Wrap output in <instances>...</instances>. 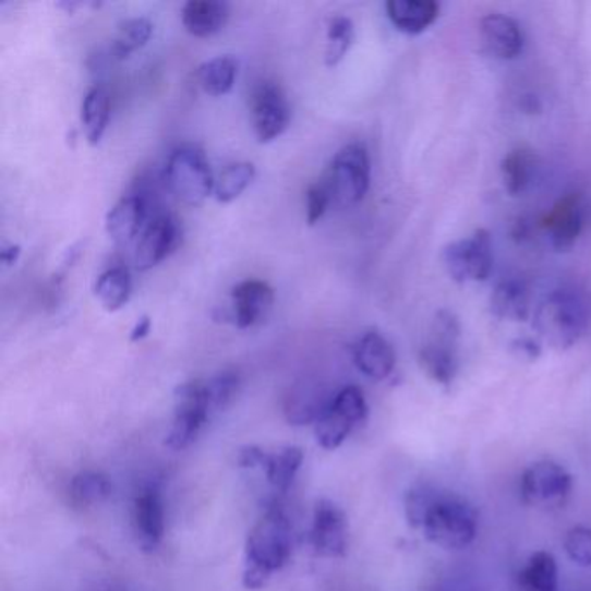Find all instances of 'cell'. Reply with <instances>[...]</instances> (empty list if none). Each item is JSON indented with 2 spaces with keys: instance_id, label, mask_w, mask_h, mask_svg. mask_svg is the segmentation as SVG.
<instances>
[{
  "instance_id": "obj_1",
  "label": "cell",
  "mask_w": 591,
  "mask_h": 591,
  "mask_svg": "<svg viewBox=\"0 0 591 591\" xmlns=\"http://www.w3.org/2000/svg\"><path fill=\"white\" fill-rule=\"evenodd\" d=\"M405 510L408 524L441 548L463 550L478 536V511L460 494L417 486L406 494Z\"/></svg>"
},
{
  "instance_id": "obj_2",
  "label": "cell",
  "mask_w": 591,
  "mask_h": 591,
  "mask_svg": "<svg viewBox=\"0 0 591 591\" xmlns=\"http://www.w3.org/2000/svg\"><path fill=\"white\" fill-rule=\"evenodd\" d=\"M292 555V526L279 507H270L246 538L243 587L261 590Z\"/></svg>"
},
{
  "instance_id": "obj_3",
  "label": "cell",
  "mask_w": 591,
  "mask_h": 591,
  "mask_svg": "<svg viewBox=\"0 0 591 591\" xmlns=\"http://www.w3.org/2000/svg\"><path fill=\"white\" fill-rule=\"evenodd\" d=\"M588 326V309L572 290H555L534 311V328L548 346L564 351L581 340Z\"/></svg>"
},
{
  "instance_id": "obj_4",
  "label": "cell",
  "mask_w": 591,
  "mask_h": 591,
  "mask_svg": "<svg viewBox=\"0 0 591 591\" xmlns=\"http://www.w3.org/2000/svg\"><path fill=\"white\" fill-rule=\"evenodd\" d=\"M165 181L173 195L193 207L202 205L216 188L207 155L196 144H182L170 153Z\"/></svg>"
},
{
  "instance_id": "obj_5",
  "label": "cell",
  "mask_w": 591,
  "mask_h": 591,
  "mask_svg": "<svg viewBox=\"0 0 591 591\" xmlns=\"http://www.w3.org/2000/svg\"><path fill=\"white\" fill-rule=\"evenodd\" d=\"M322 179L338 205L351 207L360 203L372 182V161L366 146L351 143L338 149Z\"/></svg>"
},
{
  "instance_id": "obj_6",
  "label": "cell",
  "mask_w": 591,
  "mask_h": 591,
  "mask_svg": "<svg viewBox=\"0 0 591 591\" xmlns=\"http://www.w3.org/2000/svg\"><path fill=\"white\" fill-rule=\"evenodd\" d=\"M212 411L207 382L191 381L179 385L173 394L172 427L165 444L173 451H181L195 443L202 429L207 425Z\"/></svg>"
},
{
  "instance_id": "obj_7",
  "label": "cell",
  "mask_w": 591,
  "mask_h": 591,
  "mask_svg": "<svg viewBox=\"0 0 591 591\" xmlns=\"http://www.w3.org/2000/svg\"><path fill=\"white\" fill-rule=\"evenodd\" d=\"M366 419L367 402L363 390L355 385H347L331 397L326 410L314 423L317 444L328 451L340 448L351 432Z\"/></svg>"
},
{
  "instance_id": "obj_8",
  "label": "cell",
  "mask_w": 591,
  "mask_h": 591,
  "mask_svg": "<svg viewBox=\"0 0 591 591\" xmlns=\"http://www.w3.org/2000/svg\"><path fill=\"white\" fill-rule=\"evenodd\" d=\"M458 337L460 323L449 311H439L431 328L429 342L420 349L423 372L441 385H451L458 373Z\"/></svg>"
},
{
  "instance_id": "obj_9",
  "label": "cell",
  "mask_w": 591,
  "mask_h": 591,
  "mask_svg": "<svg viewBox=\"0 0 591 591\" xmlns=\"http://www.w3.org/2000/svg\"><path fill=\"white\" fill-rule=\"evenodd\" d=\"M493 241L490 231L478 229L463 240L453 241L443 252L444 269L457 284L486 281L493 270Z\"/></svg>"
},
{
  "instance_id": "obj_10",
  "label": "cell",
  "mask_w": 591,
  "mask_h": 591,
  "mask_svg": "<svg viewBox=\"0 0 591 591\" xmlns=\"http://www.w3.org/2000/svg\"><path fill=\"white\" fill-rule=\"evenodd\" d=\"M250 114L258 143L278 140L292 120V108L284 87L275 81L258 82L250 96Z\"/></svg>"
},
{
  "instance_id": "obj_11",
  "label": "cell",
  "mask_w": 591,
  "mask_h": 591,
  "mask_svg": "<svg viewBox=\"0 0 591 591\" xmlns=\"http://www.w3.org/2000/svg\"><path fill=\"white\" fill-rule=\"evenodd\" d=\"M572 475L555 461L532 463L520 479V496L532 507H558L564 505L572 491Z\"/></svg>"
},
{
  "instance_id": "obj_12",
  "label": "cell",
  "mask_w": 591,
  "mask_h": 591,
  "mask_svg": "<svg viewBox=\"0 0 591 591\" xmlns=\"http://www.w3.org/2000/svg\"><path fill=\"white\" fill-rule=\"evenodd\" d=\"M182 240L181 222L169 212H160L149 219L143 234L134 245L135 269L148 270L158 266L178 249Z\"/></svg>"
},
{
  "instance_id": "obj_13",
  "label": "cell",
  "mask_w": 591,
  "mask_h": 591,
  "mask_svg": "<svg viewBox=\"0 0 591 591\" xmlns=\"http://www.w3.org/2000/svg\"><path fill=\"white\" fill-rule=\"evenodd\" d=\"M311 545L322 557L338 558L347 554L349 520L337 503L329 499L317 502L311 529Z\"/></svg>"
},
{
  "instance_id": "obj_14",
  "label": "cell",
  "mask_w": 591,
  "mask_h": 591,
  "mask_svg": "<svg viewBox=\"0 0 591 591\" xmlns=\"http://www.w3.org/2000/svg\"><path fill=\"white\" fill-rule=\"evenodd\" d=\"M584 226V198L581 193H567L555 203L543 219L550 243L558 252L576 245Z\"/></svg>"
},
{
  "instance_id": "obj_15",
  "label": "cell",
  "mask_w": 591,
  "mask_h": 591,
  "mask_svg": "<svg viewBox=\"0 0 591 591\" xmlns=\"http://www.w3.org/2000/svg\"><path fill=\"white\" fill-rule=\"evenodd\" d=\"M148 198L140 193L123 196L106 216V232L114 245H135L152 219Z\"/></svg>"
},
{
  "instance_id": "obj_16",
  "label": "cell",
  "mask_w": 591,
  "mask_h": 591,
  "mask_svg": "<svg viewBox=\"0 0 591 591\" xmlns=\"http://www.w3.org/2000/svg\"><path fill=\"white\" fill-rule=\"evenodd\" d=\"M231 299L238 328H252L270 313L275 290L263 279H246L232 288Z\"/></svg>"
},
{
  "instance_id": "obj_17",
  "label": "cell",
  "mask_w": 591,
  "mask_h": 591,
  "mask_svg": "<svg viewBox=\"0 0 591 591\" xmlns=\"http://www.w3.org/2000/svg\"><path fill=\"white\" fill-rule=\"evenodd\" d=\"M352 358L358 370L376 382L389 378L396 367L394 347L376 329H370L361 335L360 340L355 342Z\"/></svg>"
},
{
  "instance_id": "obj_18",
  "label": "cell",
  "mask_w": 591,
  "mask_h": 591,
  "mask_svg": "<svg viewBox=\"0 0 591 591\" xmlns=\"http://www.w3.org/2000/svg\"><path fill=\"white\" fill-rule=\"evenodd\" d=\"M481 40L498 60H514L524 49V34L514 17L493 13L481 20Z\"/></svg>"
},
{
  "instance_id": "obj_19",
  "label": "cell",
  "mask_w": 591,
  "mask_h": 591,
  "mask_svg": "<svg viewBox=\"0 0 591 591\" xmlns=\"http://www.w3.org/2000/svg\"><path fill=\"white\" fill-rule=\"evenodd\" d=\"M134 524L143 550L153 552L160 545L165 534V510L161 494L155 487L144 490L135 498Z\"/></svg>"
},
{
  "instance_id": "obj_20",
  "label": "cell",
  "mask_w": 591,
  "mask_h": 591,
  "mask_svg": "<svg viewBox=\"0 0 591 591\" xmlns=\"http://www.w3.org/2000/svg\"><path fill=\"white\" fill-rule=\"evenodd\" d=\"M385 11L397 31L419 35L434 25L439 17L441 5L435 0H389Z\"/></svg>"
},
{
  "instance_id": "obj_21",
  "label": "cell",
  "mask_w": 591,
  "mask_h": 591,
  "mask_svg": "<svg viewBox=\"0 0 591 591\" xmlns=\"http://www.w3.org/2000/svg\"><path fill=\"white\" fill-rule=\"evenodd\" d=\"M228 17L229 5L219 0H190L182 5V25L193 37L207 38L219 34Z\"/></svg>"
},
{
  "instance_id": "obj_22",
  "label": "cell",
  "mask_w": 591,
  "mask_h": 591,
  "mask_svg": "<svg viewBox=\"0 0 591 591\" xmlns=\"http://www.w3.org/2000/svg\"><path fill=\"white\" fill-rule=\"evenodd\" d=\"M491 311L505 322L522 323L531 316V293L519 279H505L494 288Z\"/></svg>"
},
{
  "instance_id": "obj_23",
  "label": "cell",
  "mask_w": 591,
  "mask_h": 591,
  "mask_svg": "<svg viewBox=\"0 0 591 591\" xmlns=\"http://www.w3.org/2000/svg\"><path fill=\"white\" fill-rule=\"evenodd\" d=\"M328 405L323 401L322 389L317 385L302 382L285 397V417L292 425L316 423Z\"/></svg>"
},
{
  "instance_id": "obj_24",
  "label": "cell",
  "mask_w": 591,
  "mask_h": 591,
  "mask_svg": "<svg viewBox=\"0 0 591 591\" xmlns=\"http://www.w3.org/2000/svg\"><path fill=\"white\" fill-rule=\"evenodd\" d=\"M110 94L105 87L96 85V87L89 89V93L85 94L81 113L85 140L91 146L101 143L108 122H110Z\"/></svg>"
},
{
  "instance_id": "obj_25",
  "label": "cell",
  "mask_w": 591,
  "mask_h": 591,
  "mask_svg": "<svg viewBox=\"0 0 591 591\" xmlns=\"http://www.w3.org/2000/svg\"><path fill=\"white\" fill-rule=\"evenodd\" d=\"M238 61L232 56H216L212 60L200 64L196 81L203 93L212 98L226 96L237 82Z\"/></svg>"
},
{
  "instance_id": "obj_26",
  "label": "cell",
  "mask_w": 591,
  "mask_h": 591,
  "mask_svg": "<svg viewBox=\"0 0 591 591\" xmlns=\"http://www.w3.org/2000/svg\"><path fill=\"white\" fill-rule=\"evenodd\" d=\"M94 296L99 300V304L108 311L114 313L128 304L132 296V278L125 267H111L105 270L94 285Z\"/></svg>"
},
{
  "instance_id": "obj_27",
  "label": "cell",
  "mask_w": 591,
  "mask_h": 591,
  "mask_svg": "<svg viewBox=\"0 0 591 591\" xmlns=\"http://www.w3.org/2000/svg\"><path fill=\"white\" fill-rule=\"evenodd\" d=\"M534 172H536V155L529 149H514L503 158V184L510 195H522L531 184Z\"/></svg>"
},
{
  "instance_id": "obj_28",
  "label": "cell",
  "mask_w": 591,
  "mask_h": 591,
  "mask_svg": "<svg viewBox=\"0 0 591 591\" xmlns=\"http://www.w3.org/2000/svg\"><path fill=\"white\" fill-rule=\"evenodd\" d=\"M520 587L524 591H557V560L550 552H536L531 555L520 572Z\"/></svg>"
},
{
  "instance_id": "obj_29",
  "label": "cell",
  "mask_w": 591,
  "mask_h": 591,
  "mask_svg": "<svg viewBox=\"0 0 591 591\" xmlns=\"http://www.w3.org/2000/svg\"><path fill=\"white\" fill-rule=\"evenodd\" d=\"M302 461H304V451L297 446H288V448L279 449L278 453H269L264 470H266L270 486L281 493L288 491L302 467Z\"/></svg>"
},
{
  "instance_id": "obj_30",
  "label": "cell",
  "mask_w": 591,
  "mask_h": 591,
  "mask_svg": "<svg viewBox=\"0 0 591 591\" xmlns=\"http://www.w3.org/2000/svg\"><path fill=\"white\" fill-rule=\"evenodd\" d=\"M255 165L252 161H234L228 165L216 179L214 195L219 203H231L243 195V191L254 182Z\"/></svg>"
},
{
  "instance_id": "obj_31",
  "label": "cell",
  "mask_w": 591,
  "mask_h": 591,
  "mask_svg": "<svg viewBox=\"0 0 591 591\" xmlns=\"http://www.w3.org/2000/svg\"><path fill=\"white\" fill-rule=\"evenodd\" d=\"M153 35V23L148 17H131L120 23L119 31L111 43V55L117 60H125L132 52L140 51Z\"/></svg>"
},
{
  "instance_id": "obj_32",
  "label": "cell",
  "mask_w": 591,
  "mask_h": 591,
  "mask_svg": "<svg viewBox=\"0 0 591 591\" xmlns=\"http://www.w3.org/2000/svg\"><path fill=\"white\" fill-rule=\"evenodd\" d=\"M111 494V484L99 472H81L70 484V502L73 507H96Z\"/></svg>"
},
{
  "instance_id": "obj_33",
  "label": "cell",
  "mask_w": 591,
  "mask_h": 591,
  "mask_svg": "<svg viewBox=\"0 0 591 591\" xmlns=\"http://www.w3.org/2000/svg\"><path fill=\"white\" fill-rule=\"evenodd\" d=\"M354 38V23H352L351 17H331L328 22V28H326V67H337L351 49Z\"/></svg>"
},
{
  "instance_id": "obj_34",
  "label": "cell",
  "mask_w": 591,
  "mask_h": 591,
  "mask_svg": "<svg viewBox=\"0 0 591 591\" xmlns=\"http://www.w3.org/2000/svg\"><path fill=\"white\" fill-rule=\"evenodd\" d=\"M212 411H222L231 405L240 390V375L237 372H222L207 382Z\"/></svg>"
},
{
  "instance_id": "obj_35",
  "label": "cell",
  "mask_w": 591,
  "mask_h": 591,
  "mask_svg": "<svg viewBox=\"0 0 591 591\" xmlns=\"http://www.w3.org/2000/svg\"><path fill=\"white\" fill-rule=\"evenodd\" d=\"M564 545L570 560L581 567H591V528L576 526L570 529Z\"/></svg>"
},
{
  "instance_id": "obj_36",
  "label": "cell",
  "mask_w": 591,
  "mask_h": 591,
  "mask_svg": "<svg viewBox=\"0 0 591 591\" xmlns=\"http://www.w3.org/2000/svg\"><path fill=\"white\" fill-rule=\"evenodd\" d=\"M331 202L334 200H331L328 186H326L323 179L311 184L307 191H305V217H307V225H317L323 219V216H325Z\"/></svg>"
},
{
  "instance_id": "obj_37",
  "label": "cell",
  "mask_w": 591,
  "mask_h": 591,
  "mask_svg": "<svg viewBox=\"0 0 591 591\" xmlns=\"http://www.w3.org/2000/svg\"><path fill=\"white\" fill-rule=\"evenodd\" d=\"M267 457L269 453L264 449L257 448V446H246L241 448L238 453V465L241 469H257V467H266Z\"/></svg>"
},
{
  "instance_id": "obj_38",
  "label": "cell",
  "mask_w": 591,
  "mask_h": 591,
  "mask_svg": "<svg viewBox=\"0 0 591 591\" xmlns=\"http://www.w3.org/2000/svg\"><path fill=\"white\" fill-rule=\"evenodd\" d=\"M149 329H152V319L148 316L140 317V322L132 328L131 342H140L144 337H148Z\"/></svg>"
},
{
  "instance_id": "obj_39",
  "label": "cell",
  "mask_w": 591,
  "mask_h": 591,
  "mask_svg": "<svg viewBox=\"0 0 591 591\" xmlns=\"http://www.w3.org/2000/svg\"><path fill=\"white\" fill-rule=\"evenodd\" d=\"M20 254H22V246L9 245L2 249V252H0V258H2V263H4L5 266H13V264H16Z\"/></svg>"
}]
</instances>
